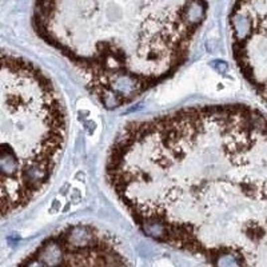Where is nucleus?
I'll return each mask as SVG.
<instances>
[{
  "instance_id": "3",
  "label": "nucleus",
  "mask_w": 267,
  "mask_h": 267,
  "mask_svg": "<svg viewBox=\"0 0 267 267\" xmlns=\"http://www.w3.org/2000/svg\"><path fill=\"white\" fill-rule=\"evenodd\" d=\"M117 239L92 225H70L43 241L19 266L127 265Z\"/></svg>"
},
{
  "instance_id": "5",
  "label": "nucleus",
  "mask_w": 267,
  "mask_h": 267,
  "mask_svg": "<svg viewBox=\"0 0 267 267\" xmlns=\"http://www.w3.org/2000/svg\"><path fill=\"white\" fill-rule=\"evenodd\" d=\"M51 3H56V4H67V5H92L102 3L105 0H47Z\"/></svg>"
},
{
  "instance_id": "1",
  "label": "nucleus",
  "mask_w": 267,
  "mask_h": 267,
  "mask_svg": "<svg viewBox=\"0 0 267 267\" xmlns=\"http://www.w3.org/2000/svg\"><path fill=\"white\" fill-rule=\"evenodd\" d=\"M106 178L147 237L217 265L267 266V115L195 106L130 122Z\"/></svg>"
},
{
  "instance_id": "2",
  "label": "nucleus",
  "mask_w": 267,
  "mask_h": 267,
  "mask_svg": "<svg viewBox=\"0 0 267 267\" xmlns=\"http://www.w3.org/2000/svg\"><path fill=\"white\" fill-rule=\"evenodd\" d=\"M1 214L28 206L50 182L67 138V115L52 80L36 64L1 56Z\"/></svg>"
},
{
  "instance_id": "4",
  "label": "nucleus",
  "mask_w": 267,
  "mask_h": 267,
  "mask_svg": "<svg viewBox=\"0 0 267 267\" xmlns=\"http://www.w3.org/2000/svg\"><path fill=\"white\" fill-rule=\"evenodd\" d=\"M229 20L239 71L267 102V0H235Z\"/></svg>"
}]
</instances>
